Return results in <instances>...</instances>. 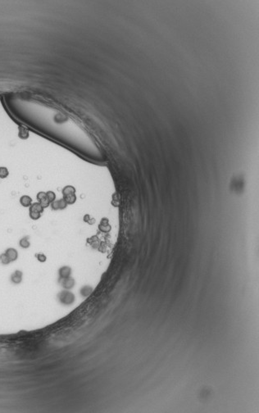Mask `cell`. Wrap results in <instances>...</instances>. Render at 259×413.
Returning a JSON list of instances; mask_svg holds the SVG:
<instances>
[{
    "label": "cell",
    "instance_id": "1",
    "mask_svg": "<svg viewBox=\"0 0 259 413\" xmlns=\"http://www.w3.org/2000/svg\"><path fill=\"white\" fill-rule=\"evenodd\" d=\"M74 299H75L74 294L71 292H68V291H63L59 294V300L63 304H67V305L71 304L74 302Z\"/></svg>",
    "mask_w": 259,
    "mask_h": 413
},
{
    "label": "cell",
    "instance_id": "2",
    "mask_svg": "<svg viewBox=\"0 0 259 413\" xmlns=\"http://www.w3.org/2000/svg\"><path fill=\"white\" fill-rule=\"evenodd\" d=\"M71 274V270L69 266H63L62 268L59 269V275H60L61 280L66 279L70 277Z\"/></svg>",
    "mask_w": 259,
    "mask_h": 413
},
{
    "label": "cell",
    "instance_id": "3",
    "mask_svg": "<svg viewBox=\"0 0 259 413\" xmlns=\"http://www.w3.org/2000/svg\"><path fill=\"white\" fill-rule=\"evenodd\" d=\"M20 204L24 208H30V206L32 204V199L28 195H23L20 199Z\"/></svg>",
    "mask_w": 259,
    "mask_h": 413
},
{
    "label": "cell",
    "instance_id": "4",
    "mask_svg": "<svg viewBox=\"0 0 259 413\" xmlns=\"http://www.w3.org/2000/svg\"><path fill=\"white\" fill-rule=\"evenodd\" d=\"M74 285H75V280L71 277H68L66 279H62V285L64 289L70 290L73 287Z\"/></svg>",
    "mask_w": 259,
    "mask_h": 413
},
{
    "label": "cell",
    "instance_id": "5",
    "mask_svg": "<svg viewBox=\"0 0 259 413\" xmlns=\"http://www.w3.org/2000/svg\"><path fill=\"white\" fill-rule=\"evenodd\" d=\"M99 229L101 231L103 232H109L111 229V226L110 225L108 224V220L107 218H103L102 219L101 222L99 224Z\"/></svg>",
    "mask_w": 259,
    "mask_h": 413
},
{
    "label": "cell",
    "instance_id": "6",
    "mask_svg": "<svg viewBox=\"0 0 259 413\" xmlns=\"http://www.w3.org/2000/svg\"><path fill=\"white\" fill-rule=\"evenodd\" d=\"M5 254L7 255V257L9 258V260L11 261V262H13V261H16V260L18 259V251L14 249H8L6 251Z\"/></svg>",
    "mask_w": 259,
    "mask_h": 413
},
{
    "label": "cell",
    "instance_id": "7",
    "mask_svg": "<svg viewBox=\"0 0 259 413\" xmlns=\"http://www.w3.org/2000/svg\"><path fill=\"white\" fill-rule=\"evenodd\" d=\"M43 210H44V208L40 205L39 203H34V204H31V205L30 206V208H29V211L38 212V213H40V214L43 213Z\"/></svg>",
    "mask_w": 259,
    "mask_h": 413
},
{
    "label": "cell",
    "instance_id": "8",
    "mask_svg": "<svg viewBox=\"0 0 259 413\" xmlns=\"http://www.w3.org/2000/svg\"><path fill=\"white\" fill-rule=\"evenodd\" d=\"M62 194H63V196H67V195L71 194H76V189L75 187L71 185H67L65 186L64 188L63 189V190H62Z\"/></svg>",
    "mask_w": 259,
    "mask_h": 413
},
{
    "label": "cell",
    "instance_id": "9",
    "mask_svg": "<svg viewBox=\"0 0 259 413\" xmlns=\"http://www.w3.org/2000/svg\"><path fill=\"white\" fill-rule=\"evenodd\" d=\"M11 279H12V281H13V283L19 284L20 282L22 281V273L21 272V271H19V270H17V271H15V272L13 273V275H12L11 277Z\"/></svg>",
    "mask_w": 259,
    "mask_h": 413
},
{
    "label": "cell",
    "instance_id": "10",
    "mask_svg": "<svg viewBox=\"0 0 259 413\" xmlns=\"http://www.w3.org/2000/svg\"><path fill=\"white\" fill-rule=\"evenodd\" d=\"M63 199L67 202V204H74L76 201V194H71L64 196Z\"/></svg>",
    "mask_w": 259,
    "mask_h": 413
},
{
    "label": "cell",
    "instance_id": "11",
    "mask_svg": "<svg viewBox=\"0 0 259 413\" xmlns=\"http://www.w3.org/2000/svg\"><path fill=\"white\" fill-rule=\"evenodd\" d=\"M19 137L22 139H26L29 137V131L25 127L19 128Z\"/></svg>",
    "mask_w": 259,
    "mask_h": 413
},
{
    "label": "cell",
    "instance_id": "12",
    "mask_svg": "<svg viewBox=\"0 0 259 413\" xmlns=\"http://www.w3.org/2000/svg\"><path fill=\"white\" fill-rule=\"evenodd\" d=\"M92 291H93V289H92V288L89 287V286H84V287H83L82 289H81L80 293H81V294H82L83 296L87 297L92 293Z\"/></svg>",
    "mask_w": 259,
    "mask_h": 413
},
{
    "label": "cell",
    "instance_id": "13",
    "mask_svg": "<svg viewBox=\"0 0 259 413\" xmlns=\"http://www.w3.org/2000/svg\"><path fill=\"white\" fill-rule=\"evenodd\" d=\"M9 175V171L8 170V168L5 167H0V178L1 179H5Z\"/></svg>",
    "mask_w": 259,
    "mask_h": 413
},
{
    "label": "cell",
    "instance_id": "14",
    "mask_svg": "<svg viewBox=\"0 0 259 413\" xmlns=\"http://www.w3.org/2000/svg\"><path fill=\"white\" fill-rule=\"evenodd\" d=\"M46 195H47V198L48 199V201L50 202V204L53 203V201H55V199H56V194H55V193L53 191H48L46 192Z\"/></svg>",
    "mask_w": 259,
    "mask_h": 413
},
{
    "label": "cell",
    "instance_id": "15",
    "mask_svg": "<svg viewBox=\"0 0 259 413\" xmlns=\"http://www.w3.org/2000/svg\"><path fill=\"white\" fill-rule=\"evenodd\" d=\"M58 210H63L67 208L68 204H67V202L65 201L64 199H62L58 200Z\"/></svg>",
    "mask_w": 259,
    "mask_h": 413
},
{
    "label": "cell",
    "instance_id": "16",
    "mask_svg": "<svg viewBox=\"0 0 259 413\" xmlns=\"http://www.w3.org/2000/svg\"><path fill=\"white\" fill-rule=\"evenodd\" d=\"M29 216H30V217L32 219V220H34V221H36V220H38V219L40 218L41 214H40V213H38V212L29 211Z\"/></svg>",
    "mask_w": 259,
    "mask_h": 413
},
{
    "label": "cell",
    "instance_id": "17",
    "mask_svg": "<svg viewBox=\"0 0 259 413\" xmlns=\"http://www.w3.org/2000/svg\"><path fill=\"white\" fill-rule=\"evenodd\" d=\"M20 245L24 249H27L30 247V242L28 241L27 238H23L20 240Z\"/></svg>",
    "mask_w": 259,
    "mask_h": 413
},
{
    "label": "cell",
    "instance_id": "18",
    "mask_svg": "<svg viewBox=\"0 0 259 413\" xmlns=\"http://www.w3.org/2000/svg\"><path fill=\"white\" fill-rule=\"evenodd\" d=\"M0 261L2 262L3 264H4V265H7V264H9L11 262V261L9 260V258L7 257V255L5 253L2 254V255L0 256Z\"/></svg>",
    "mask_w": 259,
    "mask_h": 413
},
{
    "label": "cell",
    "instance_id": "19",
    "mask_svg": "<svg viewBox=\"0 0 259 413\" xmlns=\"http://www.w3.org/2000/svg\"><path fill=\"white\" fill-rule=\"evenodd\" d=\"M35 256H36L37 259L39 260L40 262H44L46 261V259H47L46 256L44 255V254H43V253H39V254H36Z\"/></svg>",
    "mask_w": 259,
    "mask_h": 413
}]
</instances>
